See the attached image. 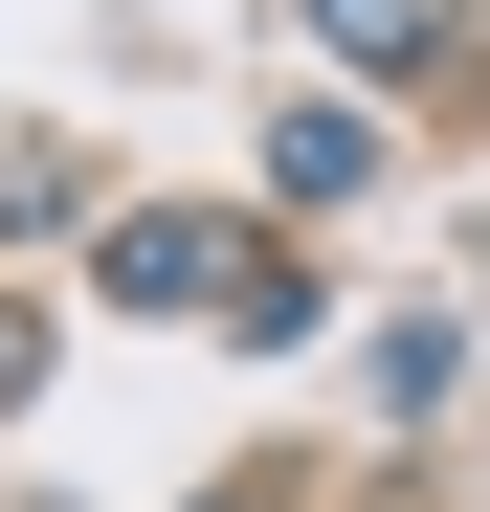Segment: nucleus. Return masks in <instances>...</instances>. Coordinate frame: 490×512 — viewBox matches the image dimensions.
Wrapping results in <instances>:
<instances>
[{
  "mask_svg": "<svg viewBox=\"0 0 490 512\" xmlns=\"http://www.w3.org/2000/svg\"><path fill=\"white\" fill-rule=\"evenodd\" d=\"M335 45H357V67H401V45H446V0H335Z\"/></svg>",
  "mask_w": 490,
  "mask_h": 512,
  "instance_id": "nucleus-2",
  "label": "nucleus"
},
{
  "mask_svg": "<svg viewBox=\"0 0 490 512\" xmlns=\"http://www.w3.org/2000/svg\"><path fill=\"white\" fill-rule=\"evenodd\" d=\"M223 268H245L223 223H134V245H112V290H134V312H223Z\"/></svg>",
  "mask_w": 490,
  "mask_h": 512,
  "instance_id": "nucleus-1",
  "label": "nucleus"
}]
</instances>
